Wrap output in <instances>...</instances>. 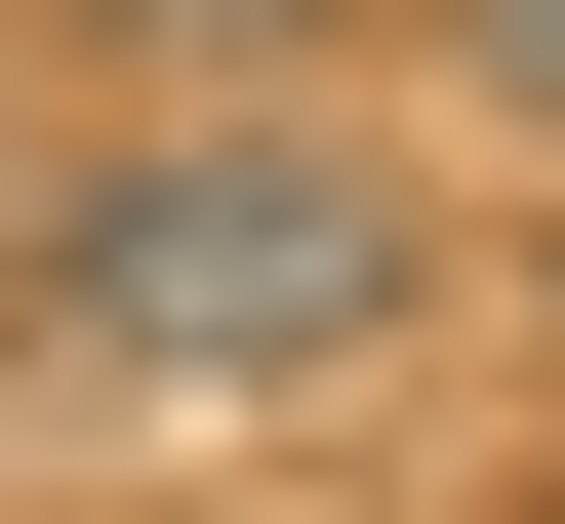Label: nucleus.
Returning a JSON list of instances; mask_svg holds the SVG:
<instances>
[{
    "label": "nucleus",
    "mask_w": 565,
    "mask_h": 524,
    "mask_svg": "<svg viewBox=\"0 0 565 524\" xmlns=\"http://www.w3.org/2000/svg\"><path fill=\"white\" fill-rule=\"evenodd\" d=\"M41 323H82L121 404H364V363L445 323V202H404L323 82H162L82 202H41Z\"/></svg>",
    "instance_id": "f257e3e1"
},
{
    "label": "nucleus",
    "mask_w": 565,
    "mask_h": 524,
    "mask_svg": "<svg viewBox=\"0 0 565 524\" xmlns=\"http://www.w3.org/2000/svg\"><path fill=\"white\" fill-rule=\"evenodd\" d=\"M82 41H121V82H364L404 0H82Z\"/></svg>",
    "instance_id": "f03ea898"
},
{
    "label": "nucleus",
    "mask_w": 565,
    "mask_h": 524,
    "mask_svg": "<svg viewBox=\"0 0 565 524\" xmlns=\"http://www.w3.org/2000/svg\"><path fill=\"white\" fill-rule=\"evenodd\" d=\"M404 41H445V82L525 121V162H565V0H404Z\"/></svg>",
    "instance_id": "7ed1b4c3"
},
{
    "label": "nucleus",
    "mask_w": 565,
    "mask_h": 524,
    "mask_svg": "<svg viewBox=\"0 0 565 524\" xmlns=\"http://www.w3.org/2000/svg\"><path fill=\"white\" fill-rule=\"evenodd\" d=\"M41 202H82V162H41V121H0V323H41Z\"/></svg>",
    "instance_id": "20e7f679"
},
{
    "label": "nucleus",
    "mask_w": 565,
    "mask_h": 524,
    "mask_svg": "<svg viewBox=\"0 0 565 524\" xmlns=\"http://www.w3.org/2000/svg\"><path fill=\"white\" fill-rule=\"evenodd\" d=\"M525 524H565V484H525Z\"/></svg>",
    "instance_id": "39448f33"
}]
</instances>
